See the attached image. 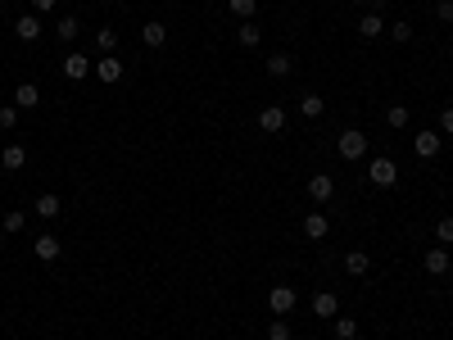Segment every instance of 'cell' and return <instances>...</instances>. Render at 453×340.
Listing matches in <instances>:
<instances>
[{
    "label": "cell",
    "instance_id": "d6986e66",
    "mask_svg": "<svg viewBox=\"0 0 453 340\" xmlns=\"http://www.w3.org/2000/svg\"><path fill=\"white\" fill-rule=\"evenodd\" d=\"M14 104H18V109H36V104H41V91H36V82H18Z\"/></svg>",
    "mask_w": 453,
    "mask_h": 340
},
{
    "label": "cell",
    "instance_id": "8992f818",
    "mask_svg": "<svg viewBox=\"0 0 453 340\" xmlns=\"http://www.w3.org/2000/svg\"><path fill=\"white\" fill-rule=\"evenodd\" d=\"M258 128H263L267 136H277L286 128V109H281V104H263V109H258Z\"/></svg>",
    "mask_w": 453,
    "mask_h": 340
},
{
    "label": "cell",
    "instance_id": "e0dca14e",
    "mask_svg": "<svg viewBox=\"0 0 453 340\" xmlns=\"http://www.w3.org/2000/svg\"><path fill=\"white\" fill-rule=\"evenodd\" d=\"M326 231H331V222H326V213H304V236H308V240H322Z\"/></svg>",
    "mask_w": 453,
    "mask_h": 340
},
{
    "label": "cell",
    "instance_id": "30bf717a",
    "mask_svg": "<svg viewBox=\"0 0 453 340\" xmlns=\"http://www.w3.org/2000/svg\"><path fill=\"white\" fill-rule=\"evenodd\" d=\"M91 73V60H86V55H64V77H69V82H82V77Z\"/></svg>",
    "mask_w": 453,
    "mask_h": 340
},
{
    "label": "cell",
    "instance_id": "52a82bcc",
    "mask_svg": "<svg viewBox=\"0 0 453 340\" xmlns=\"http://www.w3.org/2000/svg\"><path fill=\"white\" fill-rule=\"evenodd\" d=\"M372 186H394L399 182V168H394V159H372Z\"/></svg>",
    "mask_w": 453,
    "mask_h": 340
},
{
    "label": "cell",
    "instance_id": "277c9868",
    "mask_svg": "<svg viewBox=\"0 0 453 340\" xmlns=\"http://www.w3.org/2000/svg\"><path fill=\"white\" fill-rule=\"evenodd\" d=\"M331 196H335V177H331V172H313V177H308V200L326 204Z\"/></svg>",
    "mask_w": 453,
    "mask_h": 340
},
{
    "label": "cell",
    "instance_id": "4fadbf2b",
    "mask_svg": "<svg viewBox=\"0 0 453 340\" xmlns=\"http://www.w3.org/2000/svg\"><path fill=\"white\" fill-rule=\"evenodd\" d=\"M95 77L113 86V82H118V77H123V60H118V55H104V60L95 64Z\"/></svg>",
    "mask_w": 453,
    "mask_h": 340
},
{
    "label": "cell",
    "instance_id": "6da1fadb",
    "mask_svg": "<svg viewBox=\"0 0 453 340\" xmlns=\"http://www.w3.org/2000/svg\"><path fill=\"white\" fill-rule=\"evenodd\" d=\"M335 150H340V159H363L368 154V132H358V128H349V132H340L335 136Z\"/></svg>",
    "mask_w": 453,
    "mask_h": 340
},
{
    "label": "cell",
    "instance_id": "603a6c76",
    "mask_svg": "<svg viewBox=\"0 0 453 340\" xmlns=\"http://www.w3.org/2000/svg\"><path fill=\"white\" fill-rule=\"evenodd\" d=\"M236 36H240V46H258V41H263V27H258L254 18H245V23L236 27Z\"/></svg>",
    "mask_w": 453,
    "mask_h": 340
},
{
    "label": "cell",
    "instance_id": "4dcf8cb0",
    "mask_svg": "<svg viewBox=\"0 0 453 340\" xmlns=\"http://www.w3.org/2000/svg\"><path fill=\"white\" fill-rule=\"evenodd\" d=\"M385 32H390L399 46H408V41H412V27H408V23H385Z\"/></svg>",
    "mask_w": 453,
    "mask_h": 340
},
{
    "label": "cell",
    "instance_id": "f1b7e54d",
    "mask_svg": "<svg viewBox=\"0 0 453 340\" xmlns=\"http://www.w3.org/2000/svg\"><path fill=\"white\" fill-rule=\"evenodd\" d=\"M0 227H5L9 236H18V231L27 227V218H23V213H18V209H9V213H5V222H0Z\"/></svg>",
    "mask_w": 453,
    "mask_h": 340
},
{
    "label": "cell",
    "instance_id": "484cf974",
    "mask_svg": "<svg viewBox=\"0 0 453 340\" xmlns=\"http://www.w3.org/2000/svg\"><path fill=\"white\" fill-rule=\"evenodd\" d=\"M95 46H100L104 55H113L118 50V32H113V27H100V32H95Z\"/></svg>",
    "mask_w": 453,
    "mask_h": 340
},
{
    "label": "cell",
    "instance_id": "8fae6325",
    "mask_svg": "<svg viewBox=\"0 0 453 340\" xmlns=\"http://www.w3.org/2000/svg\"><path fill=\"white\" fill-rule=\"evenodd\" d=\"M449 268H453V259H449V245H435V250L426 254V272H431V277H445Z\"/></svg>",
    "mask_w": 453,
    "mask_h": 340
},
{
    "label": "cell",
    "instance_id": "5bb4252c",
    "mask_svg": "<svg viewBox=\"0 0 453 340\" xmlns=\"http://www.w3.org/2000/svg\"><path fill=\"white\" fill-rule=\"evenodd\" d=\"M55 36H60V41H77V36H82V18H77V14H64L60 18V23H55Z\"/></svg>",
    "mask_w": 453,
    "mask_h": 340
},
{
    "label": "cell",
    "instance_id": "e575fe53",
    "mask_svg": "<svg viewBox=\"0 0 453 340\" xmlns=\"http://www.w3.org/2000/svg\"><path fill=\"white\" fill-rule=\"evenodd\" d=\"M55 9V0H32V14H50Z\"/></svg>",
    "mask_w": 453,
    "mask_h": 340
},
{
    "label": "cell",
    "instance_id": "4316f807",
    "mask_svg": "<svg viewBox=\"0 0 453 340\" xmlns=\"http://www.w3.org/2000/svg\"><path fill=\"white\" fill-rule=\"evenodd\" d=\"M385 123H390V128H408V104H390V109H385Z\"/></svg>",
    "mask_w": 453,
    "mask_h": 340
},
{
    "label": "cell",
    "instance_id": "ba28073f",
    "mask_svg": "<svg viewBox=\"0 0 453 340\" xmlns=\"http://www.w3.org/2000/svg\"><path fill=\"white\" fill-rule=\"evenodd\" d=\"M23 163H27V150H23L18 141H9L5 150H0V168H5V172H18Z\"/></svg>",
    "mask_w": 453,
    "mask_h": 340
},
{
    "label": "cell",
    "instance_id": "9c48e42d",
    "mask_svg": "<svg viewBox=\"0 0 453 340\" xmlns=\"http://www.w3.org/2000/svg\"><path fill=\"white\" fill-rule=\"evenodd\" d=\"M344 272H349V277H368L372 272V254L368 250H349V254H344Z\"/></svg>",
    "mask_w": 453,
    "mask_h": 340
},
{
    "label": "cell",
    "instance_id": "83f0119b",
    "mask_svg": "<svg viewBox=\"0 0 453 340\" xmlns=\"http://www.w3.org/2000/svg\"><path fill=\"white\" fill-rule=\"evenodd\" d=\"M18 114H23L18 104H0V128H5V132H14V128H18Z\"/></svg>",
    "mask_w": 453,
    "mask_h": 340
},
{
    "label": "cell",
    "instance_id": "44dd1931",
    "mask_svg": "<svg viewBox=\"0 0 453 340\" xmlns=\"http://www.w3.org/2000/svg\"><path fill=\"white\" fill-rule=\"evenodd\" d=\"M322 109H326V100L317 91H308V95H300V114L304 118H322Z\"/></svg>",
    "mask_w": 453,
    "mask_h": 340
},
{
    "label": "cell",
    "instance_id": "2e32d148",
    "mask_svg": "<svg viewBox=\"0 0 453 340\" xmlns=\"http://www.w3.org/2000/svg\"><path fill=\"white\" fill-rule=\"evenodd\" d=\"M313 313L317 318H335V313H340V299H335L331 290H317V295H313Z\"/></svg>",
    "mask_w": 453,
    "mask_h": 340
},
{
    "label": "cell",
    "instance_id": "5b68a950",
    "mask_svg": "<svg viewBox=\"0 0 453 340\" xmlns=\"http://www.w3.org/2000/svg\"><path fill=\"white\" fill-rule=\"evenodd\" d=\"M60 250H64L60 236H50V231H41V236L32 240V254L41 259V264H55V259H60Z\"/></svg>",
    "mask_w": 453,
    "mask_h": 340
},
{
    "label": "cell",
    "instance_id": "836d02e7",
    "mask_svg": "<svg viewBox=\"0 0 453 340\" xmlns=\"http://www.w3.org/2000/svg\"><path fill=\"white\" fill-rule=\"evenodd\" d=\"M440 128H445V136H453V104H449L445 114H440Z\"/></svg>",
    "mask_w": 453,
    "mask_h": 340
},
{
    "label": "cell",
    "instance_id": "9a60e30c",
    "mask_svg": "<svg viewBox=\"0 0 453 340\" xmlns=\"http://www.w3.org/2000/svg\"><path fill=\"white\" fill-rule=\"evenodd\" d=\"M32 213H36L41 222H50V218H60V213H64V204H60V196H36Z\"/></svg>",
    "mask_w": 453,
    "mask_h": 340
},
{
    "label": "cell",
    "instance_id": "d6a6232c",
    "mask_svg": "<svg viewBox=\"0 0 453 340\" xmlns=\"http://www.w3.org/2000/svg\"><path fill=\"white\" fill-rule=\"evenodd\" d=\"M435 14H440V23H453V0H440Z\"/></svg>",
    "mask_w": 453,
    "mask_h": 340
},
{
    "label": "cell",
    "instance_id": "7402d4cb",
    "mask_svg": "<svg viewBox=\"0 0 453 340\" xmlns=\"http://www.w3.org/2000/svg\"><path fill=\"white\" fill-rule=\"evenodd\" d=\"M267 77H291V68H295V60L291 55H267Z\"/></svg>",
    "mask_w": 453,
    "mask_h": 340
},
{
    "label": "cell",
    "instance_id": "1f68e13d",
    "mask_svg": "<svg viewBox=\"0 0 453 340\" xmlns=\"http://www.w3.org/2000/svg\"><path fill=\"white\" fill-rule=\"evenodd\" d=\"M435 240H440V245H453V218H440L435 222Z\"/></svg>",
    "mask_w": 453,
    "mask_h": 340
},
{
    "label": "cell",
    "instance_id": "cb8c5ba5",
    "mask_svg": "<svg viewBox=\"0 0 453 340\" xmlns=\"http://www.w3.org/2000/svg\"><path fill=\"white\" fill-rule=\"evenodd\" d=\"M331 322H335V340H354V336H358V322H354V318H340V313H335Z\"/></svg>",
    "mask_w": 453,
    "mask_h": 340
},
{
    "label": "cell",
    "instance_id": "ac0fdd59",
    "mask_svg": "<svg viewBox=\"0 0 453 340\" xmlns=\"http://www.w3.org/2000/svg\"><path fill=\"white\" fill-rule=\"evenodd\" d=\"M141 41H146V46H150V50H159V46H163V41H168V27H163V23H159V18H150V23H146V27H141Z\"/></svg>",
    "mask_w": 453,
    "mask_h": 340
},
{
    "label": "cell",
    "instance_id": "ffe728a7",
    "mask_svg": "<svg viewBox=\"0 0 453 340\" xmlns=\"http://www.w3.org/2000/svg\"><path fill=\"white\" fill-rule=\"evenodd\" d=\"M381 32H385V18H381V14H372V9H368V14L358 18V36H368V41H377Z\"/></svg>",
    "mask_w": 453,
    "mask_h": 340
},
{
    "label": "cell",
    "instance_id": "7c38bea8",
    "mask_svg": "<svg viewBox=\"0 0 453 340\" xmlns=\"http://www.w3.org/2000/svg\"><path fill=\"white\" fill-rule=\"evenodd\" d=\"M412 150H417L421 159H435L440 154V132H417L412 136Z\"/></svg>",
    "mask_w": 453,
    "mask_h": 340
},
{
    "label": "cell",
    "instance_id": "f546056e",
    "mask_svg": "<svg viewBox=\"0 0 453 340\" xmlns=\"http://www.w3.org/2000/svg\"><path fill=\"white\" fill-rule=\"evenodd\" d=\"M267 340H291V322H286V318H272V322H267Z\"/></svg>",
    "mask_w": 453,
    "mask_h": 340
},
{
    "label": "cell",
    "instance_id": "3957f363",
    "mask_svg": "<svg viewBox=\"0 0 453 340\" xmlns=\"http://www.w3.org/2000/svg\"><path fill=\"white\" fill-rule=\"evenodd\" d=\"M41 27H46L41 14H32V9L14 18V36H18V41H36V36H41Z\"/></svg>",
    "mask_w": 453,
    "mask_h": 340
},
{
    "label": "cell",
    "instance_id": "7a4b0ae2",
    "mask_svg": "<svg viewBox=\"0 0 453 340\" xmlns=\"http://www.w3.org/2000/svg\"><path fill=\"white\" fill-rule=\"evenodd\" d=\"M295 304H300V295H295V286H272V290H267V308H272L277 318H286V313H291Z\"/></svg>",
    "mask_w": 453,
    "mask_h": 340
},
{
    "label": "cell",
    "instance_id": "d590c367",
    "mask_svg": "<svg viewBox=\"0 0 453 340\" xmlns=\"http://www.w3.org/2000/svg\"><path fill=\"white\" fill-rule=\"evenodd\" d=\"M354 5H363V9H372V14H381V9H385V0H354Z\"/></svg>",
    "mask_w": 453,
    "mask_h": 340
},
{
    "label": "cell",
    "instance_id": "d4e9b609",
    "mask_svg": "<svg viewBox=\"0 0 453 340\" xmlns=\"http://www.w3.org/2000/svg\"><path fill=\"white\" fill-rule=\"evenodd\" d=\"M227 9L245 23V18H254V9H258V0H227Z\"/></svg>",
    "mask_w": 453,
    "mask_h": 340
}]
</instances>
